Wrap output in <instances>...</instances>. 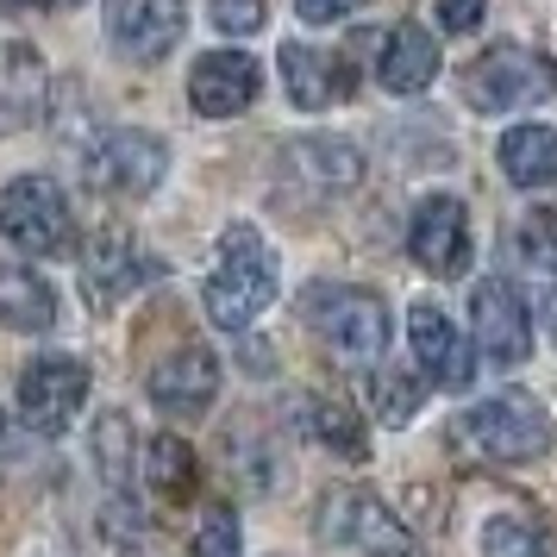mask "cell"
<instances>
[{
	"label": "cell",
	"instance_id": "cell-12",
	"mask_svg": "<svg viewBox=\"0 0 557 557\" xmlns=\"http://www.w3.org/2000/svg\"><path fill=\"white\" fill-rule=\"evenodd\" d=\"M257 88H263V70H257L245 51H213V57H195V76H188V101L195 113L207 120H232V113H245L257 101Z\"/></svg>",
	"mask_w": 557,
	"mask_h": 557
},
{
	"label": "cell",
	"instance_id": "cell-18",
	"mask_svg": "<svg viewBox=\"0 0 557 557\" xmlns=\"http://www.w3.org/2000/svg\"><path fill=\"white\" fill-rule=\"evenodd\" d=\"M282 82H288V101L295 107H332L338 95H351V70L326 51H307V45L282 51Z\"/></svg>",
	"mask_w": 557,
	"mask_h": 557
},
{
	"label": "cell",
	"instance_id": "cell-32",
	"mask_svg": "<svg viewBox=\"0 0 557 557\" xmlns=\"http://www.w3.org/2000/svg\"><path fill=\"white\" fill-rule=\"evenodd\" d=\"M539 313H545V338H552V345H557V288H552V295H545V307H539Z\"/></svg>",
	"mask_w": 557,
	"mask_h": 557
},
{
	"label": "cell",
	"instance_id": "cell-20",
	"mask_svg": "<svg viewBox=\"0 0 557 557\" xmlns=\"http://www.w3.org/2000/svg\"><path fill=\"white\" fill-rule=\"evenodd\" d=\"M502 176L513 188H545V182H557V132L552 126H513L502 138Z\"/></svg>",
	"mask_w": 557,
	"mask_h": 557
},
{
	"label": "cell",
	"instance_id": "cell-14",
	"mask_svg": "<svg viewBox=\"0 0 557 557\" xmlns=\"http://www.w3.org/2000/svg\"><path fill=\"white\" fill-rule=\"evenodd\" d=\"M151 276H157L151 257L138 251L126 232H107V238H95V251L82 263V295H88V307H120L138 282Z\"/></svg>",
	"mask_w": 557,
	"mask_h": 557
},
{
	"label": "cell",
	"instance_id": "cell-33",
	"mask_svg": "<svg viewBox=\"0 0 557 557\" xmlns=\"http://www.w3.org/2000/svg\"><path fill=\"white\" fill-rule=\"evenodd\" d=\"M0 7H57V0H0Z\"/></svg>",
	"mask_w": 557,
	"mask_h": 557
},
{
	"label": "cell",
	"instance_id": "cell-9",
	"mask_svg": "<svg viewBox=\"0 0 557 557\" xmlns=\"http://www.w3.org/2000/svg\"><path fill=\"white\" fill-rule=\"evenodd\" d=\"M170 170V151L151 132H107L88 151V188L101 195H151Z\"/></svg>",
	"mask_w": 557,
	"mask_h": 557
},
{
	"label": "cell",
	"instance_id": "cell-29",
	"mask_svg": "<svg viewBox=\"0 0 557 557\" xmlns=\"http://www.w3.org/2000/svg\"><path fill=\"white\" fill-rule=\"evenodd\" d=\"M213 26L226 38H251L263 26V0H213Z\"/></svg>",
	"mask_w": 557,
	"mask_h": 557
},
{
	"label": "cell",
	"instance_id": "cell-34",
	"mask_svg": "<svg viewBox=\"0 0 557 557\" xmlns=\"http://www.w3.org/2000/svg\"><path fill=\"white\" fill-rule=\"evenodd\" d=\"M0 451H7V426H0Z\"/></svg>",
	"mask_w": 557,
	"mask_h": 557
},
{
	"label": "cell",
	"instance_id": "cell-21",
	"mask_svg": "<svg viewBox=\"0 0 557 557\" xmlns=\"http://www.w3.org/2000/svg\"><path fill=\"white\" fill-rule=\"evenodd\" d=\"M138 470L151 488L163 495H188L195 488V451L182 445V438H151V445H138Z\"/></svg>",
	"mask_w": 557,
	"mask_h": 557
},
{
	"label": "cell",
	"instance_id": "cell-30",
	"mask_svg": "<svg viewBox=\"0 0 557 557\" xmlns=\"http://www.w3.org/2000/svg\"><path fill=\"white\" fill-rule=\"evenodd\" d=\"M482 13H488V0H438V26L445 32H476L482 26Z\"/></svg>",
	"mask_w": 557,
	"mask_h": 557
},
{
	"label": "cell",
	"instance_id": "cell-27",
	"mask_svg": "<svg viewBox=\"0 0 557 557\" xmlns=\"http://www.w3.org/2000/svg\"><path fill=\"white\" fill-rule=\"evenodd\" d=\"M195 557H238V513L232 507H207L195 520Z\"/></svg>",
	"mask_w": 557,
	"mask_h": 557
},
{
	"label": "cell",
	"instance_id": "cell-24",
	"mask_svg": "<svg viewBox=\"0 0 557 557\" xmlns=\"http://www.w3.org/2000/svg\"><path fill=\"white\" fill-rule=\"evenodd\" d=\"M307 432H313L326 451L363 457V426H357V413H351L345 401H326V395H313V401H307Z\"/></svg>",
	"mask_w": 557,
	"mask_h": 557
},
{
	"label": "cell",
	"instance_id": "cell-11",
	"mask_svg": "<svg viewBox=\"0 0 557 557\" xmlns=\"http://www.w3.org/2000/svg\"><path fill=\"white\" fill-rule=\"evenodd\" d=\"M182 0H107V32L132 63H157L182 45Z\"/></svg>",
	"mask_w": 557,
	"mask_h": 557
},
{
	"label": "cell",
	"instance_id": "cell-13",
	"mask_svg": "<svg viewBox=\"0 0 557 557\" xmlns=\"http://www.w3.org/2000/svg\"><path fill=\"white\" fill-rule=\"evenodd\" d=\"M145 388H151V401L163 413H207L213 395H220V357L201 351V345L195 351H170L163 363H151Z\"/></svg>",
	"mask_w": 557,
	"mask_h": 557
},
{
	"label": "cell",
	"instance_id": "cell-16",
	"mask_svg": "<svg viewBox=\"0 0 557 557\" xmlns=\"http://www.w3.org/2000/svg\"><path fill=\"white\" fill-rule=\"evenodd\" d=\"M282 170L301 182L313 201H338L345 188H357L363 157H357L345 138H295V145L282 151Z\"/></svg>",
	"mask_w": 557,
	"mask_h": 557
},
{
	"label": "cell",
	"instance_id": "cell-3",
	"mask_svg": "<svg viewBox=\"0 0 557 557\" xmlns=\"http://www.w3.org/2000/svg\"><path fill=\"white\" fill-rule=\"evenodd\" d=\"M557 88L552 57H532L520 45H495L463 70V101L476 113H513V107H539Z\"/></svg>",
	"mask_w": 557,
	"mask_h": 557
},
{
	"label": "cell",
	"instance_id": "cell-2",
	"mask_svg": "<svg viewBox=\"0 0 557 557\" xmlns=\"http://www.w3.org/2000/svg\"><path fill=\"white\" fill-rule=\"evenodd\" d=\"M307 326L320 332L338 363H376L388 351V307L370 288H313L307 295Z\"/></svg>",
	"mask_w": 557,
	"mask_h": 557
},
{
	"label": "cell",
	"instance_id": "cell-10",
	"mask_svg": "<svg viewBox=\"0 0 557 557\" xmlns=\"http://www.w3.org/2000/svg\"><path fill=\"white\" fill-rule=\"evenodd\" d=\"M407 251H413V263L432 270V276H463V263H470V213H463V201L432 195V201L413 207Z\"/></svg>",
	"mask_w": 557,
	"mask_h": 557
},
{
	"label": "cell",
	"instance_id": "cell-23",
	"mask_svg": "<svg viewBox=\"0 0 557 557\" xmlns=\"http://www.w3.org/2000/svg\"><path fill=\"white\" fill-rule=\"evenodd\" d=\"M482 557H545V527L520 507H507L482 527Z\"/></svg>",
	"mask_w": 557,
	"mask_h": 557
},
{
	"label": "cell",
	"instance_id": "cell-17",
	"mask_svg": "<svg viewBox=\"0 0 557 557\" xmlns=\"http://www.w3.org/2000/svg\"><path fill=\"white\" fill-rule=\"evenodd\" d=\"M376 76H382L388 95H420V88H432V76H438V45H432V32H420L413 20H401V26L382 38Z\"/></svg>",
	"mask_w": 557,
	"mask_h": 557
},
{
	"label": "cell",
	"instance_id": "cell-25",
	"mask_svg": "<svg viewBox=\"0 0 557 557\" xmlns=\"http://www.w3.org/2000/svg\"><path fill=\"white\" fill-rule=\"evenodd\" d=\"M95 457H101L107 482H126L132 463H138V445H132V420L126 413H107L101 432H95Z\"/></svg>",
	"mask_w": 557,
	"mask_h": 557
},
{
	"label": "cell",
	"instance_id": "cell-8",
	"mask_svg": "<svg viewBox=\"0 0 557 557\" xmlns=\"http://www.w3.org/2000/svg\"><path fill=\"white\" fill-rule=\"evenodd\" d=\"M470 332H476V357L495 363V370H513V363L532 357L527 307H520V295H513L507 282H495V276L470 288Z\"/></svg>",
	"mask_w": 557,
	"mask_h": 557
},
{
	"label": "cell",
	"instance_id": "cell-7",
	"mask_svg": "<svg viewBox=\"0 0 557 557\" xmlns=\"http://www.w3.org/2000/svg\"><path fill=\"white\" fill-rule=\"evenodd\" d=\"M82 401H88V370L76 357H38V363H26V376H20V420L32 432H45V438L70 432Z\"/></svg>",
	"mask_w": 557,
	"mask_h": 557
},
{
	"label": "cell",
	"instance_id": "cell-22",
	"mask_svg": "<svg viewBox=\"0 0 557 557\" xmlns=\"http://www.w3.org/2000/svg\"><path fill=\"white\" fill-rule=\"evenodd\" d=\"M38 101H45V63L26 45H0V107L32 113Z\"/></svg>",
	"mask_w": 557,
	"mask_h": 557
},
{
	"label": "cell",
	"instance_id": "cell-1",
	"mask_svg": "<svg viewBox=\"0 0 557 557\" xmlns=\"http://www.w3.org/2000/svg\"><path fill=\"white\" fill-rule=\"evenodd\" d=\"M270 301H276V257H270V245L257 238V226L238 220V226L220 232V270L207 276L201 307H207L213 326L245 332Z\"/></svg>",
	"mask_w": 557,
	"mask_h": 557
},
{
	"label": "cell",
	"instance_id": "cell-6",
	"mask_svg": "<svg viewBox=\"0 0 557 557\" xmlns=\"http://www.w3.org/2000/svg\"><path fill=\"white\" fill-rule=\"evenodd\" d=\"M470 438H476L482 457H495V463H532V457L552 445V420H545V407L520 395V388H507L495 401L470 407Z\"/></svg>",
	"mask_w": 557,
	"mask_h": 557
},
{
	"label": "cell",
	"instance_id": "cell-19",
	"mask_svg": "<svg viewBox=\"0 0 557 557\" xmlns=\"http://www.w3.org/2000/svg\"><path fill=\"white\" fill-rule=\"evenodd\" d=\"M0 320L13 332H51L57 326V295L51 282L26 263H0Z\"/></svg>",
	"mask_w": 557,
	"mask_h": 557
},
{
	"label": "cell",
	"instance_id": "cell-31",
	"mask_svg": "<svg viewBox=\"0 0 557 557\" xmlns=\"http://www.w3.org/2000/svg\"><path fill=\"white\" fill-rule=\"evenodd\" d=\"M351 7H363V0H295V13H301L307 26H332V20H345Z\"/></svg>",
	"mask_w": 557,
	"mask_h": 557
},
{
	"label": "cell",
	"instance_id": "cell-4",
	"mask_svg": "<svg viewBox=\"0 0 557 557\" xmlns=\"http://www.w3.org/2000/svg\"><path fill=\"white\" fill-rule=\"evenodd\" d=\"M320 539L326 545H351L363 557H426L420 539L370 495V488H332L326 513H320Z\"/></svg>",
	"mask_w": 557,
	"mask_h": 557
},
{
	"label": "cell",
	"instance_id": "cell-26",
	"mask_svg": "<svg viewBox=\"0 0 557 557\" xmlns=\"http://www.w3.org/2000/svg\"><path fill=\"white\" fill-rule=\"evenodd\" d=\"M420 395H426V388H420V376H407V370H388V376L376 382L382 420H388V426H407V420L420 413Z\"/></svg>",
	"mask_w": 557,
	"mask_h": 557
},
{
	"label": "cell",
	"instance_id": "cell-5",
	"mask_svg": "<svg viewBox=\"0 0 557 557\" xmlns=\"http://www.w3.org/2000/svg\"><path fill=\"white\" fill-rule=\"evenodd\" d=\"M0 232L32 257H51L70 245V201L51 176H20L0 188Z\"/></svg>",
	"mask_w": 557,
	"mask_h": 557
},
{
	"label": "cell",
	"instance_id": "cell-28",
	"mask_svg": "<svg viewBox=\"0 0 557 557\" xmlns=\"http://www.w3.org/2000/svg\"><path fill=\"white\" fill-rule=\"evenodd\" d=\"M513 245H520V257H527V263L557 270V213H527V220H520V232H513Z\"/></svg>",
	"mask_w": 557,
	"mask_h": 557
},
{
	"label": "cell",
	"instance_id": "cell-15",
	"mask_svg": "<svg viewBox=\"0 0 557 557\" xmlns=\"http://www.w3.org/2000/svg\"><path fill=\"white\" fill-rule=\"evenodd\" d=\"M407 338H413V357L426 363V376L438 382V388H451V395H463L470 382H476V363H470V345L457 338V326L438 313L432 301L413 307V320H407Z\"/></svg>",
	"mask_w": 557,
	"mask_h": 557
}]
</instances>
